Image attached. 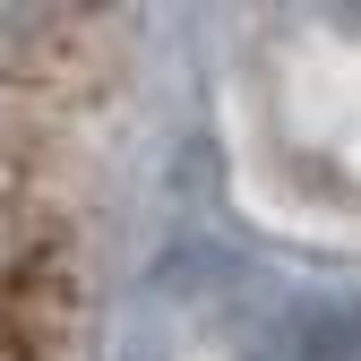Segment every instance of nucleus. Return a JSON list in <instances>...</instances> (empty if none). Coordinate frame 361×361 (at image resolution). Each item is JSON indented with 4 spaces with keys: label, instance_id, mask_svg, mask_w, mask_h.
Segmentation results:
<instances>
[{
    "label": "nucleus",
    "instance_id": "1",
    "mask_svg": "<svg viewBox=\"0 0 361 361\" xmlns=\"http://www.w3.org/2000/svg\"><path fill=\"white\" fill-rule=\"evenodd\" d=\"M95 43L0 26V361H69L95 224Z\"/></svg>",
    "mask_w": 361,
    "mask_h": 361
}]
</instances>
